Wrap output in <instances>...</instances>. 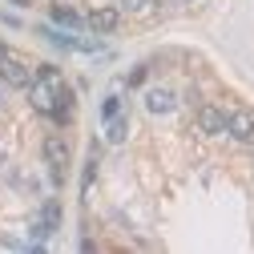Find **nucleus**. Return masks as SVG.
<instances>
[{
  "label": "nucleus",
  "mask_w": 254,
  "mask_h": 254,
  "mask_svg": "<svg viewBox=\"0 0 254 254\" xmlns=\"http://www.w3.org/2000/svg\"><path fill=\"white\" fill-rule=\"evenodd\" d=\"M198 133L206 137H226V113L218 105H202L198 109Z\"/></svg>",
  "instance_id": "obj_4"
},
{
  "label": "nucleus",
  "mask_w": 254,
  "mask_h": 254,
  "mask_svg": "<svg viewBox=\"0 0 254 254\" xmlns=\"http://www.w3.org/2000/svg\"><path fill=\"white\" fill-rule=\"evenodd\" d=\"M113 117H121V97H105L101 101V121H113Z\"/></svg>",
  "instance_id": "obj_10"
},
{
  "label": "nucleus",
  "mask_w": 254,
  "mask_h": 254,
  "mask_svg": "<svg viewBox=\"0 0 254 254\" xmlns=\"http://www.w3.org/2000/svg\"><path fill=\"white\" fill-rule=\"evenodd\" d=\"M57 226H61V202H45L41 218L33 222V234H37V238H49Z\"/></svg>",
  "instance_id": "obj_7"
},
{
  "label": "nucleus",
  "mask_w": 254,
  "mask_h": 254,
  "mask_svg": "<svg viewBox=\"0 0 254 254\" xmlns=\"http://www.w3.org/2000/svg\"><path fill=\"white\" fill-rule=\"evenodd\" d=\"M125 129H129V125H125V117H113V121H105V141L121 145V141H125Z\"/></svg>",
  "instance_id": "obj_9"
},
{
  "label": "nucleus",
  "mask_w": 254,
  "mask_h": 254,
  "mask_svg": "<svg viewBox=\"0 0 254 254\" xmlns=\"http://www.w3.org/2000/svg\"><path fill=\"white\" fill-rule=\"evenodd\" d=\"M121 8H125V12H145L149 0H121Z\"/></svg>",
  "instance_id": "obj_12"
},
{
  "label": "nucleus",
  "mask_w": 254,
  "mask_h": 254,
  "mask_svg": "<svg viewBox=\"0 0 254 254\" xmlns=\"http://www.w3.org/2000/svg\"><path fill=\"white\" fill-rule=\"evenodd\" d=\"M93 178H97V153H93V157H89V166H85V182H81V194H89Z\"/></svg>",
  "instance_id": "obj_11"
},
{
  "label": "nucleus",
  "mask_w": 254,
  "mask_h": 254,
  "mask_svg": "<svg viewBox=\"0 0 254 254\" xmlns=\"http://www.w3.org/2000/svg\"><path fill=\"white\" fill-rule=\"evenodd\" d=\"M145 109H149L153 117L174 113V109H178V93H174V89H145Z\"/></svg>",
  "instance_id": "obj_5"
},
{
  "label": "nucleus",
  "mask_w": 254,
  "mask_h": 254,
  "mask_svg": "<svg viewBox=\"0 0 254 254\" xmlns=\"http://www.w3.org/2000/svg\"><path fill=\"white\" fill-rule=\"evenodd\" d=\"M226 137L238 145H254V109H230L226 113Z\"/></svg>",
  "instance_id": "obj_3"
},
{
  "label": "nucleus",
  "mask_w": 254,
  "mask_h": 254,
  "mask_svg": "<svg viewBox=\"0 0 254 254\" xmlns=\"http://www.w3.org/2000/svg\"><path fill=\"white\" fill-rule=\"evenodd\" d=\"M0 81H4L8 89H33L37 69H28L16 53H0Z\"/></svg>",
  "instance_id": "obj_1"
},
{
  "label": "nucleus",
  "mask_w": 254,
  "mask_h": 254,
  "mask_svg": "<svg viewBox=\"0 0 254 254\" xmlns=\"http://www.w3.org/2000/svg\"><path fill=\"white\" fill-rule=\"evenodd\" d=\"M45 162L53 170V182H65V170H69V145L61 133H49L45 137Z\"/></svg>",
  "instance_id": "obj_2"
},
{
  "label": "nucleus",
  "mask_w": 254,
  "mask_h": 254,
  "mask_svg": "<svg viewBox=\"0 0 254 254\" xmlns=\"http://www.w3.org/2000/svg\"><path fill=\"white\" fill-rule=\"evenodd\" d=\"M4 105H8V85L0 81V109H4Z\"/></svg>",
  "instance_id": "obj_13"
},
{
  "label": "nucleus",
  "mask_w": 254,
  "mask_h": 254,
  "mask_svg": "<svg viewBox=\"0 0 254 254\" xmlns=\"http://www.w3.org/2000/svg\"><path fill=\"white\" fill-rule=\"evenodd\" d=\"M49 12H53V20H57V24H65V28H81V24H89V16H81V12L65 8V4H53Z\"/></svg>",
  "instance_id": "obj_8"
},
{
  "label": "nucleus",
  "mask_w": 254,
  "mask_h": 254,
  "mask_svg": "<svg viewBox=\"0 0 254 254\" xmlns=\"http://www.w3.org/2000/svg\"><path fill=\"white\" fill-rule=\"evenodd\" d=\"M117 20H121V12H117V8H109V4H101V8H93V12H89V28H93L97 37L113 33V28H117Z\"/></svg>",
  "instance_id": "obj_6"
}]
</instances>
